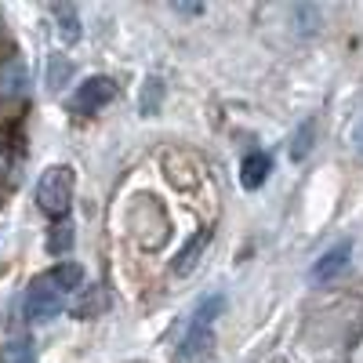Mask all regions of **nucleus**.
I'll return each instance as SVG.
<instances>
[{"label": "nucleus", "instance_id": "1", "mask_svg": "<svg viewBox=\"0 0 363 363\" xmlns=\"http://www.w3.org/2000/svg\"><path fill=\"white\" fill-rule=\"evenodd\" d=\"M80 280H84V269L77 262H58L48 272L33 277V284H29V291H26V316L33 323L55 320L58 313H62V306L69 301V294H77Z\"/></svg>", "mask_w": 363, "mask_h": 363}, {"label": "nucleus", "instance_id": "2", "mask_svg": "<svg viewBox=\"0 0 363 363\" xmlns=\"http://www.w3.org/2000/svg\"><path fill=\"white\" fill-rule=\"evenodd\" d=\"M222 309H225L222 294H211L196 306L186 338H182V345H178V363H203L211 356V349H215V323H218Z\"/></svg>", "mask_w": 363, "mask_h": 363}, {"label": "nucleus", "instance_id": "3", "mask_svg": "<svg viewBox=\"0 0 363 363\" xmlns=\"http://www.w3.org/2000/svg\"><path fill=\"white\" fill-rule=\"evenodd\" d=\"M73 203V167L69 164H51L37 178V207L51 218H62Z\"/></svg>", "mask_w": 363, "mask_h": 363}, {"label": "nucleus", "instance_id": "4", "mask_svg": "<svg viewBox=\"0 0 363 363\" xmlns=\"http://www.w3.org/2000/svg\"><path fill=\"white\" fill-rule=\"evenodd\" d=\"M113 99H116V84H113L109 77H87V80L77 87V95H73L69 109L80 113V116H91V113L106 109Z\"/></svg>", "mask_w": 363, "mask_h": 363}, {"label": "nucleus", "instance_id": "5", "mask_svg": "<svg viewBox=\"0 0 363 363\" xmlns=\"http://www.w3.org/2000/svg\"><path fill=\"white\" fill-rule=\"evenodd\" d=\"M29 87V69L18 55H8L0 58V102H11V99H22Z\"/></svg>", "mask_w": 363, "mask_h": 363}, {"label": "nucleus", "instance_id": "6", "mask_svg": "<svg viewBox=\"0 0 363 363\" xmlns=\"http://www.w3.org/2000/svg\"><path fill=\"white\" fill-rule=\"evenodd\" d=\"M349 255H352V244H349V240H342L338 247H330V251L313 265V277H316V280H335L338 272L349 269Z\"/></svg>", "mask_w": 363, "mask_h": 363}, {"label": "nucleus", "instance_id": "7", "mask_svg": "<svg viewBox=\"0 0 363 363\" xmlns=\"http://www.w3.org/2000/svg\"><path fill=\"white\" fill-rule=\"evenodd\" d=\"M269 171H272V160L265 153L244 157V164H240V186H244V189H258L262 182L269 178Z\"/></svg>", "mask_w": 363, "mask_h": 363}, {"label": "nucleus", "instance_id": "8", "mask_svg": "<svg viewBox=\"0 0 363 363\" xmlns=\"http://www.w3.org/2000/svg\"><path fill=\"white\" fill-rule=\"evenodd\" d=\"M0 363H37V345L29 338H8L0 345Z\"/></svg>", "mask_w": 363, "mask_h": 363}, {"label": "nucleus", "instance_id": "9", "mask_svg": "<svg viewBox=\"0 0 363 363\" xmlns=\"http://www.w3.org/2000/svg\"><path fill=\"white\" fill-rule=\"evenodd\" d=\"M207 240H211V233H207V229H200V233H196V240H189V244H186V251H182V255H178V262H174V272H178V277H186V272L200 262V251L207 247Z\"/></svg>", "mask_w": 363, "mask_h": 363}, {"label": "nucleus", "instance_id": "10", "mask_svg": "<svg viewBox=\"0 0 363 363\" xmlns=\"http://www.w3.org/2000/svg\"><path fill=\"white\" fill-rule=\"evenodd\" d=\"M73 247V225L69 222H58L51 233H48V251L51 255H66Z\"/></svg>", "mask_w": 363, "mask_h": 363}, {"label": "nucleus", "instance_id": "11", "mask_svg": "<svg viewBox=\"0 0 363 363\" xmlns=\"http://www.w3.org/2000/svg\"><path fill=\"white\" fill-rule=\"evenodd\" d=\"M55 15H58V33H62L66 40H77L80 37V18H77V8H69V4H58L55 8Z\"/></svg>", "mask_w": 363, "mask_h": 363}, {"label": "nucleus", "instance_id": "12", "mask_svg": "<svg viewBox=\"0 0 363 363\" xmlns=\"http://www.w3.org/2000/svg\"><path fill=\"white\" fill-rule=\"evenodd\" d=\"M160 95H164V84H160L157 77H149V80H145V91H142V113H145V116H153V113H157Z\"/></svg>", "mask_w": 363, "mask_h": 363}, {"label": "nucleus", "instance_id": "13", "mask_svg": "<svg viewBox=\"0 0 363 363\" xmlns=\"http://www.w3.org/2000/svg\"><path fill=\"white\" fill-rule=\"evenodd\" d=\"M309 149H313V124H301V131H298V138H294V145H291V157L301 160Z\"/></svg>", "mask_w": 363, "mask_h": 363}, {"label": "nucleus", "instance_id": "14", "mask_svg": "<svg viewBox=\"0 0 363 363\" xmlns=\"http://www.w3.org/2000/svg\"><path fill=\"white\" fill-rule=\"evenodd\" d=\"M66 77H69V62H66V58H55V62H51V73H48V84H51V87H62Z\"/></svg>", "mask_w": 363, "mask_h": 363}, {"label": "nucleus", "instance_id": "15", "mask_svg": "<svg viewBox=\"0 0 363 363\" xmlns=\"http://www.w3.org/2000/svg\"><path fill=\"white\" fill-rule=\"evenodd\" d=\"M174 8H178L182 15H200V11H203L200 4H174Z\"/></svg>", "mask_w": 363, "mask_h": 363}]
</instances>
